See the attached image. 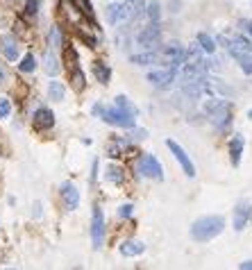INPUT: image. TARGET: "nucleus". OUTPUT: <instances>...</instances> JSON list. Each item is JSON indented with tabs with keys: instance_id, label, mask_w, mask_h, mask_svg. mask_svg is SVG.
<instances>
[{
	"instance_id": "obj_16",
	"label": "nucleus",
	"mask_w": 252,
	"mask_h": 270,
	"mask_svg": "<svg viewBox=\"0 0 252 270\" xmlns=\"http://www.w3.org/2000/svg\"><path fill=\"white\" fill-rule=\"evenodd\" d=\"M118 252L123 254V257H139V254L145 252V243H143V241H136V238H132V241H125V243H121Z\"/></svg>"
},
{
	"instance_id": "obj_30",
	"label": "nucleus",
	"mask_w": 252,
	"mask_h": 270,
	"mask_svg": "<svg viewBox=\"0 0 252 270\" xmlns=\"http://www.w3.org/2000/svg\"><path fill=\"white\" fill-rule=\"evenodd\" d=\"M25 11H27V16H37V11H39V0H27Z\"/></svg>"
},
{
	"instance_id": "obj_39",
	"label": "nucleus",
	"mask_w": 252,
	"mask_h": 270,
	"mask_svg": "<svg viewBox=\"0 0 252 270\" xmlns=\"http://www.w3.org/2000/svg\"><path fill=\"white\" fill-rule=\"evenodd\" d=\"M127 2H134V0H127Z\"/></svg>"
},
{
	"instance_id": "obj_24",
	"label": "nucleus",
	"mask_w": 252,
	"mask_h": 270,
	"mask_svg": "<svg viewBox=\"0 0 252 270\" xmlns=\"http://www.w3.org/2000/svg\"><path fill=\"white\" fill-rule=\"evenodd\" d=\"M18 68H21V73H32L34 68H37V59H34V54H25L21 59V64H18Z\"/></svg>"
},
{
	"instance_id": "obj_13",
	"label": "nucleus",
	"mask_w": 252,
	"mask_h": 270,
	"mask_svg": "<svg viewBox=\"0 0 252 270\" xmlns=\"http://www.w3.org/2000/svg\"><path fill=\"white\" fill-rule=\"evenodd\" d=\"M0 50L5 54L7 61H16L18 59V44L16 39L11 37V34H5V37L0 39Z\"/></svg>"
},
{
	"instance_id": "obj_35",
	"label": "nucleus",
	"mask_w": 252,
	"mask_h": 270,
	"mask_svg": "<svg viewBox=\"0 0 252 270\" xmlns=\"http://www.w3.org/2000/svg\"><path fill=\"white\" fill-rule=\"evenodd\" d=\"M241 25L246 27V32H248V34H250V37H252V21H241Z\"/></svg>"
},
{
	"instance_id": "obj_20",
	"label": "nucleus",
	"mask_w": 252,
	"mask_h": 270,
	"mask_svg": "<svg viewBox=\"0 0 252 270\" xmlns=\"http://www.w3.org/2000/svg\"><path fill=\"white\" fill-rule=\"evenodd\" d=\"M43 70L48 73V75H57L59 73V61H57V57H55V53H53V48L46 53V57H43Z\"/></svg>"
},
{
	"instance_id": "obj_2",
	"label": "nucleus",
	"mask_w": 252,
	"mask_h": 270,
	"mask_svg": "<svg viewBox=\"0 0 252 270\" xmlns=\"http://www.w3.org/2000/svg\"><path fill=\"white\" fill-rule=\"evenodd\" d=\"M93 113L96 116H100L105 123H109V125H116V127H125V130H132L134 127V113H129V111H125V109H121V107H105V105H93Z\"/></svg>"
},
{
	"instance_id": "obj_27",
	"label": "nucleus",
	"mask_w": 252,
	"mask_h": 270,
	"mask_svg": "<svg viewBox=\"0 0 252 270\" xmlns=\"http://www.w3.org/2000/svg\"><path fill=\"white\" fill-rule=\"evenodd\" d=\"M73 89H75V91H82V89H84V73H82V70H73Z\"/></svg>"
},
{
	"instance_id": "obj_10",
	"label": "nucleus",
	"mask_w": 252,
	"mask_h": 270,
	"mask_svg": "<svg viewBox=\"0 0 252 270\" xmlns=\"http://www.w3.org/2000/svg\"><path fill=\"white\" fill-rule=\"evenodd\" d=\"M59 195H62V202L68 211H75L80 207V191L75 189V184L70 182H64L59 186Z\"/></svg>"
},
{
	"instance_id": "obj_17",
	"label": "nucleus",
	"mask_w": 252,
	"mask_h": 270,
	"mask_svg": "<svg viewBox=\"0 0 252 270\" xmlns=\"http://www.w3.org/2000/svg\"><path fill=\"white\" fill-rule=\"evenodd\" d=\"M241 152H243V136L241 134H234L230 143V159H232V166H239L241 162Z\"/></svg>"
},
{
	"instance_id": "obj_25",
	"label": "nucleus",
	"mask_w": 252,
	"mask_h": 270,
	"mask_svg": "<svg viewBox=\"0 0 252 270\" xmlns=\"http://www.w3.org/2000/svg\"><path fill=\"white\" fill-rule=\"evenodd\" d=\"M116 107H121V109H125V111H129V113H134V116H136V107L129 103V98H125V96L116 98Z\"/></svg>"
},
{
	"instance_id": "obj_11",
	"label": "nucleus",
	"mask_w": 252,
	"mask_h": 270,
	"mask_svg": "<svg viewBox=\"0 0 252 270\" xmlns=\"http://www.w3.org/2000/svg\"><path fill=\"white\" fill-rule=\"evenodd\" d=\"M250 214H252V205L248 200H241L234 207V218H232L234 232H243V229H246L248 220H250Z\"/></svg>"
},
{
	"instance_id": "obj_33",
	"label": "nucleus",
	"mask_w": 252,
	"mask_h": 270,
	"mask_svg": "<svg viewBox=\"0 0 252 270\" xmlns=\"http://www.w3.org/2000/svg\"><path fill=\"white\" fill-rule=\"evenodd\" d=\"M145 136H148V130H134V127H132V134H129V139L141 141V139H145Z\"/></svg>"
},
{
	"instance_id": "obj_8",
	"label": "nucleus",
	"mask_w": 252,
	"mask_h": 270,
	"mask_svg": "<svg viewBox=\"0 0 252 270\" xmlns=\"http://www.w3.org/2000/svg\"><path fill=\"white\" fill-rule=\"evenodd\" d=\"M91 241L93 248H102L105 241V216H102L100 207H93V216H91Z\"/></svg>"
},
{
	"instance_id": "obj_34",
	"label": "nucleus",
	"mask_w": 252,
	"mask_h": 270,
	"mask_svg": "<svg viewBox=\"0 0 252 270\" xmlns=\"http://www.w3.org/2000/svg\"><path fill=\"white\" fill-rule=\"evenodd\" d=\"M7 77H9V73H7V66L0 61V87H2V84L7 82Z\"/></svg>"
},
{
	"instance_id": "obj_38",
	"label": "nucleus",
	"mask_w": 252,
	"mask_h": 270,
	"mask_svg": "<svg viewBox=\"0 0 252 270\" xmlns=\"http://www.w3.org/2000/svg\"><path fill=\"white\" fill-rule=\"evenodd\" d=\"M248 118H252V109H250V111H248Z\"/></svg>"
},
{
	"instance_id": "obj_21",
	"label": "nucleus",
	"mask_w": 252,
	"mask_h": 270,
	"mask_svg": "<svg viewBox=\"0 0 252 270\" xmlns=\"http://www.w3.org/2000/svg\"><path fill=\"white\" fill-rule=\"evenodd\" d=\"M48 96H50V100H55V103H62V100H64V96H66L64 84H62V82H57V80H53L48 84Z\"/></svg>"
},
{
	"instance_id": "obj_19",
	"label": "nucleus",
	"mask_w": 252,
	"mask_h": 270,
	"mask_svg": "<svg viewBox=\"0 0 252 270\" xmlns=\"http://www.w3.org/2000/svg\"><path fill=\"white\" fill-rule=\"evenodd\" d=\"M93 75L98 77V82H100V84H109L112 70H109V66L105 64V61H96V64H93Z\"/></svg>"
},
{
	"instance_id": "obj_36",
	"label": "nucleus",
	"mask_w": 252,
	"mask_h": 270,
	"mask_svg": "<svg viewBox=\"0 0 252 270\" xmlns=\"http://www.w3.org/2000/svg\"><path fill=\"white\" fill-rule=\"evenodd\" d=\"M239 268H241V270H250V268H252V261H243Z\"/></svg>"
},
{
	"instance_id": "obj_14",
	"label": "nucleus",
	"mask_w": 252,
	"mask_h": 270,
	"mask_svg": "<svg viewBox=\"0 0 252 270\" xmlns=\"http://www.w3.org/2000/svg\"><path fill=\"white\" fill-rule=\"evenodd\" d=\"M53 125H55V113L50 111V109L39 107L37 111H34V127H37V130H50Z\"/></svg>"
},
{
	"instance_id": "obj_1",
	"label": "nucleus",
	"mask_w": 252,
	"mask_h": 270,
	"mask_svg": "<svg viewBox=\"0 0 252 270\" xmlns=\"http://www.w3.org/2000/svg\"><path fill=\"white\" fill-rule=\"evenodd\" d=\"M223 229H225V218L223 216H204V218H198L191 225L189 234L198 243H207V241L216 238L218 234H223Z\"/></svg>"
},
{
	"instance_id": "obj_15",
	"label": "nucleus",
	"mask_w": 252,
	"mask_h": 270,
	"mask_svg": "<svg viewBox=\"0 0 252 270\" xmlns=\"http://www.w3.org/2000/svg\"><path fill=\"white\" fill-rule=\"evenodd\" d=\"M129 61L136 66H150V64L161 66V53L159 50H145V53H141V54H132Z\"/></svg>"
},
{
	"instance_id": "obj_6",
	"label": "nucleus",
	"mask_w": 252,
	"mask_h": 270,
	"mask_svg": "<svg viewBox=\"0 0 252 270\" xmlns=\"http://www.w3.org/2000/svg\"><path fill=\"white\" fill-rule=\"evenodd\" d=\"M159 37H161L159 23H152L150 21V25H145L143 30L136 34V44H139L143 50H152L157 44H159Z\"/></svg>"
},
{
	"instance_id": "obj_3",
	"label": "nucleus",
	"mask_w": 252,
	"mask_h": 270,
	"mask_svg": "<svg viewBox=\"0 0 252 270\" xmlns=\"http://www.w3.org/2000/svg\"><path fill=\"white\" fill-rule=\"evenodd\" d=\"M204 113L214 120L216 127H220V130H225L227 125L232 123V105L218 96L204 100Z\"/></svg>"
},
{
	"instance_id": "obj_18",
	"label": "nucleus",
	"mask_w": 252,
	"mask_h": 270,
	"mask_svg": "<svg viewBox=\"0 0 252 270\" xmlns=\"http://www.w3.org/2000/svg\"><path fill=\"white\" fill-rule=\"evenodd\" d=\"M232 57L239 61V66H241V70L246 75H252V53L250 50L248 53H232Z\"/></svg>"
},
{
	"instance_id": "obj_26",
	"label": "nucleus",
	"mask_w": 252,
	"mask_h": 270,
	"mask_svg": "<svg viewBox=\"0 0 252 270\" xmlns=\"http://www.w3.org/2000/svg\"><path fill=\"white\" fill-rule=\"evenodd\" d=\"M148 16H150L152 23H159V18H161L159 2H150V5H148Z\"/></svg>"
},
{
	"instance_id": "obj_29",
	"label": "nucleus",
	"mask_w": 252,
	"mask_h": 270,
	"mask_svg": "<svg viewBox=\"0 0 252 270\" xmlns=\"http://www.w3.org/2000/svg\"><path fill=\"white\" fill-rule=\"evenodd\" d=\"M62 46V34H59V27L50 30V48H59Z\"/></svg>"
},
{
	"instance_id": "obj_22",
	"label": "nucleus",
	"mask_w": 252,
	"mask_h": 270,
	"mask_svg": "<svg viewBox=\"0 0 252 270\" xmlns=\"http://www.w3.org/2000/svg\"><path fill=\"white\" fill-rule=\"evenodd\" d=\"M105 177H107L109 182H114V184H121L125 179L123 168L116 166V163H112V166H107V170H105Z\"/></svg>"
},
{
	"instance_id": "obj_5",
	"label": "nucleus",
	"mask_w": 252,
	"mask_h": 270,
	"mask_svg": "<svg viewBox=\"0 0 252 270\" xmlns=\"http://www.w3.org/2000/svg\"><path fill=\"white\" fill-rule=\"evenodd\" d=\"M139 173L143 175V177H150V179H164V168H161V163L157 162L155 155H150V152H145L143 157L139 159Z\"/></svg>"
},
{
	"instance_id": "obj_28",
	"label": "nucleus",
	"mask_w": 252,
	"mask_h": 270,
	"mask_svg": "<svg viewBox=\"0 0 252 270\" xmlns=\"http://www.w3.org/2000/svg\"><path fill=\"white\" fill-rule=\"evenodd\" d=\"M11 113V103L7 98H0V120H5Z\"/></svg>"
},
{
	"instance_id": "obj_40",
	"label": "nucleus",
	"mask_w": 252,
	"mask_h": 270,
	"mask_svg": "<svg viewBox=\"0 0 252 270\" xmlns=\"http://www.w3.org/2000/svg\"><path fill=\"white\" fill-rule=\"evenodd\" d=\"M250 220H252V214H250Z\"/></svg>"
},
{
	"instance_id": "obj_37",
	"label": "nucleus",
	"mask_w": 252,
	"mask_h": 270,
	"mask_svg": "<svg viewBox=\"0 0 252 270\" xmlns=\"http://www.w3.org/2000/svg\"><path fill=\"white\" fill-rule=\"evenodd\" d=\"M34 209H37V211H34V216L39 218V216H41V211H39V209H41V205H39V202H37V205H34Z\"/></svg>"
},
{
	"instance_id": "obj_9",
	"label": "nucleus",
	"mask_w": 252,
	"mask_h": 270,
	"mask_svg": "<svg viewBox=\"0 0 252 270\" xmlns=\"http://www.w3.org/2000/svg\"><path fill=\"white\" fill-rule=\"evenodd\" d=\"M166 146H168V150L175 155V159L180 162V166H182V170L187 173V177H195V166H193V162L187 157V152H184V148L182 146H177L175 141H171L168 139L166 141Z\"/></svg>"
},
{
	"instance_id": "obj_23",
	"label": "nucleus",
	"mask_w": 252,
	"mask_h": 270,
	"mask_svg": "<svg viewBox=\"0 0 252 270\" xmlns=\"http://www.w3.org/2000/svg\"><path fill=\"white\" fill-rule=\"evenodd\" d=\"M198 44H200V48H202L204 53H216V48H218V46H216V41L207 32H200L198 34Z\"/></svg>"
},
{
	"instance_id": "obj_12",
	"label": "nucleus",
	"mask_w": 252,
	"mask_h": 270,
	"mask_svg": "<svg viewBox=\"0 0 252 270\" xmlns=\"http://www.w3.org/2000/svg\"><path fill=\"white\" fill-rule=\"evenodd\" d=\"M175 77H177V68H171V66H164L159 70L148 73V82L155 84V87H168L171 82H175Z\"/></svg>"
},
{
	"instance_id": "obj_4",
	"label": "nucleus",
	"mask_w": 252,
	"mask_h": 270,
	"mask_svg": "<svg viewBox=\"0 0 252 270\" xmlns=\"http://www.w3.org/2000/svg\"><path fill=\"white\" fill-rule=\"evenodd\" d=\"M161 53V66H171V68H182L187 61V50L180 44H168L159 50Z\"/></svg>"
},
{
	"instance_id": "obj_7",
	"label": "nucleus",
	"mask_w": 252,
	"mask_h": 270,
	"mask_svg": "<svg viewBox=\"0 0 252 270\" xmlns=\"http://www.w3.org/2000/svg\"><path fill=\"white\" fill-rule=\"evenodd\" d=\"M132 18V7L123 2H112L107 5V23L109 25H121V23Z\"/></svg>"
},
{
	"instance_id": "obj_31",
	"label": "nucleus",
	"mask_w": 252,
	"mask_h": 270,
	"mask_svg": "<svg viewBox=\"0 0 252 270\" xmlns=\"http://www.w3.org/2000/svg\"><path fill=\"white\" fill-rule=\"evenodd\" d=\"M75 2L82 7V11H84L86 16L93 18V7H91V2H89V0H75Z\"/></svg>"
},
{
	"instance_id": "obj_32",
	"label": "nucleus",
	"mask_w": 252,
	"mask_h": 270,
	"mask_svg": "<svg viewBox=\"0 0 252 270\" xmlns=\"http://www.w3.org/2000/svg\"><path fill=\"white\" fill-rule=\"evenodd\" d=\"M132 209H134L132 205H123L121 209H118V216H121V218H129V216H132Z\"/></svg>"
}]
</instances>
